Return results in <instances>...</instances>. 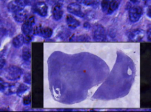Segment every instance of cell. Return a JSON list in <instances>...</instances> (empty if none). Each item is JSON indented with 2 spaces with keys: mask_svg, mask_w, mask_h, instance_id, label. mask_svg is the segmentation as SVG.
Wrapping results in <instances>:
<instances>
[{
  "mask_svg": "<svg viewBox=\"0 0 151 112\" xmlns=\"http://www.w3.org/2000/svg\"><path fill=\"white\" fill-rule=\"evenodd\" d=\"M120 2L121 0H103L101 2V9L104 12L111 14L118 8Z\"/></svg>",
  "mask_w": 151,
  "mask_h": 112,
  "instance_id": "obj_1",
  "label": "cell"
},
{
  "mask_svg": "<svg viewBox=\"0 0 151 112\" xmlns=\"http://www.w3.org/2000/svg\"><path fill=\"white\" fill-rule=\"evenodd\" d=\"M22 74V70L18 67L12 65L9 67L5 71V77L8 80L15 81L19 79Z\"/></svg>",
  "mask_w": 151,
  "mask_h": 112,
  "instance_id": "obj_2",
  "label": "cell"
},
{
  "mask_svg": "<svg viewBox=\"0 0 151 112\" xmlns=\"http://www.w3.org/2000/svg\"><path fill=\"white\" fill-rule=\"evenodd\" d=\"M143 14V9L140 6L132 7L129 11V19L132 22H136L139 20Z\"/></svg>",
  "mask_w": 151,
  "mask_h": 112,
  "instance_id": "obj_3",
  "label": "cell"
},
{
  "mask_svg": "<svg viewBox=\"0 0 151 112\" xmlns=\"http://www.w3.org/2000/svg\"><path fill=\"white\" fill-rule=\"evenodd\" d=\"M27 4V0H13L8 5V9L12 12H15L24 8Z\"/></svg>",
  "mask_w": 151,
  "mask_h": 112,
  "instance_id": "obj_4",
  "label": "cell"
},
{
  "mask_svg": "<svg viewBox=\"0 0 151 112\" xmlns=\"http://www.w3.org/2000/svg\"><path fill=\"white\" fill-rule=\"evenodd\" d=\"M34 34L41 35L44 38H50L52 34V29L50 27H42L41 25L35 27L34 29Z\"/></svg>",
  "mask_w": 151,
  "mask_h": 112,
  "instance_id": "obj_5",
  "label": "cell"
},
{
  "mask_svg": "<svg viewBox=\"0 0 151 112\" xmlns=\"http://www.w3.org/2000/svg\"><path fill=\"white\" fill-rule=\"evenodd\" d=\"M35 24V18L34 17H29L27 19L22 25V32L24 35H29L33 30V26Z\"/></svg>",
  "mask_w": 151,
  "mask_h": 112,
  "instance_id": "obj_6",
  "label": "cell"
},
{
  "mask_svg": "<svg viewBox=\"0 0 151 112\" xmlns=\"http://www.w3.org/2000/svg\"><path fill=\"white\" fill-rule=\"evenodd\" d=\"M106 31L104 28L100 24L97 25L93 31L94 39L98 41H104L106 39Z\"/></svg>",
  "mask_w": 151,
  "mask_h": 112,
  "instance_id": "obj_7",
  "label": "cell"
},
{
  "mask_svg": "<svg viewBox=\"0 0 151 112\" xmlns=\"http://www.w3.org/2000/svg\"><path fill=\"white\" fill-rule=\"evenodd\" d=\"M68 11L76 16L83 18L85 16L84 13L81 10L80 5L77 2H73L67 6Z\"/></svg>",
  "mask_w": 151,
  "mask_h": 112,
  "instance_id": "obj_8",
  "label": "cell"
},
{
  "mask_svg": "<svg viewBox=\"0 0 151 112\" xmlns=\"http://www.w3.org/2000/svg\"><path fill=\"white\" fill-rule=\"evenodd\" d=\"M145 35L144 31L142 29H135L131 31L128 35V38L130 41H139L143 39Z\"/></svg>",
  "mask_w": 151,
  "mask_h": 112,
  "instance_id": "obj_9",
  "label": "cell"
},
{
  "mask_svg": "<svg viewBox=\"0 0 151 112\" xmlns=\"http://www.w3.org/2000/svg\"><path fill=\"white\" fill-rule=\"evenodd\" d=\"M34 10L41 17H45L48 13V6L44 2L40 1L35 4Z\"/></svg>",
  "mask_w": 151,
  "mask_h": 112,
  "instance_id": "obj_10",
  "label": "cell"
},
{
  "mask_svg": "<svg viewBox=\"0 0 151 112\" xmlns=\"http://www.w3.org/2000/svg\"><path fill=\"white\" fill-rule=\"evenodd\" d=\"M14 13V18L15 20V21L18 22H24L27 19L28 15L27 11L24 9L16 11Z\"/></svg>",
  "mask_w": 151,
  "mask_h": 112,
  "instance_id": "obj_11",
  "label": "cell"
},
{
  "mask_svg": "<svg viewBox=\"0 0 151 112\" xmlns=\"http://www.w3.org/2000/svg\"><path fill=\"white\" fill-rule=\"evenodd\" d=\"M64 11L62 6L60 4H57L54 6L52 9V16L55 21L60 20L63 15Z\"/></svg>",
  "mask_w": 151,
  "mask_h": 112,
  "instance_id": "obj_12",
  "label": "cell"
},
{
  "mask_svg": "<svg viewBox=\"0 0 151 112\" xmlns=\"http://www.w3.org/2000/svg\"><path fill=\"white\" fill-rule=\"evenodd\" d=\"M18 87V86L16 84L5 83V86L2 91H3L6 95H11L16 93Z\"/></svg>",
  "mask_w": 151,
  "mask_h": 112,
  "instance_id": "obj_13",
  "label": "cell"
},
{
  "mask_svg": "<svg viewBox=\"0 0 151 112\" xmlns=\"http://www.w3.org/2000/svg\"><path fill=\"white\" fill-rule=\"evenodd\" d=\"M66 22L67 25L71 28H76L80 25V21L71 15H67Z\"/></svg>",
  "mask_w": 151,
  "mask_h": 112,
  "instance_id": "obj_14",
  "label": "cell"
},
{
  "mask_svg": "<svg viewBox=\"0 0 151 112\" xmlns=\"http://www.w3.org/2000/svg\"><path fill=\"white\" fill-rule=\"evenodd\" d=\"M24 35L19 34L15 37L12 39V45L15 48H18L21 47L24 44Z\"/></svg>",
  "mask_w": 151,
  "mask_h": 112,
  "instance_id": "obj_15",
  "label": "cell"
},
{
  "mask_svg": "<svg viewBox=\"0 0 151 112\" xmlns=\"http://www.w3.org/2000/svg\"><path fill=\"white\" fill-rule=\"evenodd\" d=\"M78 3L82 4L86 6L96 8L99 5L100 0H77Z\"/></svg>",
  "mask_w": 151,
  "mask_h": 112,
  "instance_id": "obj_16",
  "label": "cell"
},
{
  "mask_svg": "<svg viewBox=\"0 0 151 112\" xmlns=\"http://www.w3.org/2000/svg\"><path fill=\"white\" fill-rule=\"evenodd\" d=\"M22 57L24 60L28 61L30 60L31 58V54L28 48H24L22 50Z\"/></svg>",
  "mask_w": 151,
  "mask_h": 112,
  "instance_id": "obj_17",
  "label": "cell"
},
{
  "mask_svg": "<svg viewBox=\"0 0 151 112\" xmlns=\"http://www.w3.org/2000/svg\"><path fill=\"white\" fill-rule=\"evenodd\" d=\"M27 90H28V87L24 84H21L19 85H18L17 91H16V93L17 94V95L20 96L24 93H25Z\"/></svg>",
  "mask_w": 151,
  "mask_h": 112,
  "instance_id": "obj_18",
  "label": "cell"
},
{
  "mask_svg": "<svg viewBox=\"0 0 151 112\" xmlns=\"http://www.w3.org/2000/svg\"><path fill=\"white\" fill-rule=\"evenodd\" d=\"M31 103V96L30 95H26L24 97L23 99V103L24 105H28Z\"/></svg>",
  "mask_w": 151,
  "mask_h": 112,
  "instance_id": "obj_19",
  "label": "cell"
},
{
  "mask_svg": "<svg viewBox=\"0 0 151 112\" xmlns=\"http://www.w3.org/2000/svg\"><path fill=\"white\" fill-rule=\"evenodd\" d=\"M5 83L0 78V91H2L5 86Z\"/></svg>",
  "mask_w": 151,
  "mask_h": 112,
  "instance_id": "obj_20",
  "label": "cell"
},
{
  "mask_svg": "<svg viewBox=\"0 0 151 112\" xmlns=\"http://www.w3.org/2000/svg\"><path fill=\"white\" fill-rule=\"evenodd\" d=\"M5 64V61L4 59H0V69L2 68Z\"/></svg>",
  "mask_w": 151,
  "mask_h": 112,
  "instance_id": "obj_21",
  "label": "cell"
},
{
  "mask_svg": "<svg viewBox=\"0 0 151 112\" xmlns=\"http://www.w3.org/2000/svg\"><path fill=\"white\" fill-rule=\"evenodd\" d=\"M150 35H151V29H150V28H149L147 31V37L148 40H149V41L150 40V38H151Z\"/></svg>",
  "mask_w": 151,
  "mask_h": 112,
  "instance_id": "obj_22",
  "label": "cell"
},
{
  "mask_svg": "<svg viewBox=\"0 0 151 112\" xmlns=\"http://www.w3.org/2000/svg\"><path fill=\"white\" fill-rule=\"evenodd\" d=\"M150 8H149V9H148V13H147V15H148V17H150Z\"/></svg>",
  "mask_w": 151,
  "mask_h": 112,
  "instance_id": "obj_23",
  "label": "cell"
},
{
  "mask_svg": "<svg viewBox=\"0 0 151 112\" xmlns=\"http://www.w3.org/2000/svg\"><path fill=\"white\" fill-rule=\"evenodd\" d=\"M132 2H133V3H136L137 1H138V0H130Z\"/></svg>",
  "mask_w": 151,
  "mask_h": 112,
  "instance_id": "obj_24",
  "label": "cell"
}]
</instances>
